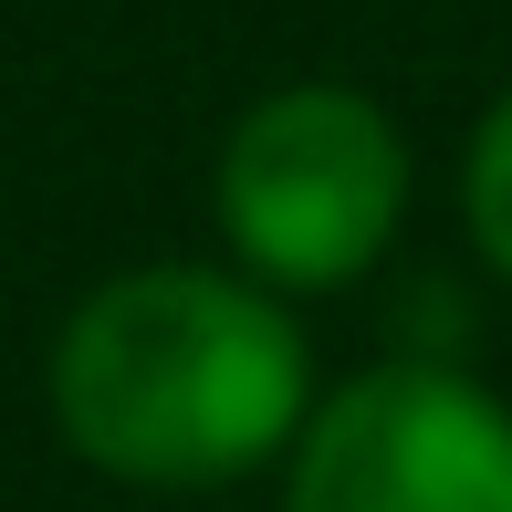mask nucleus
Wrapping results in <instances>:
<instances>
[{
    "label": "nucleus",
    "instance_id": "1",
    "mask_svg": "<svg viewBox=\"0 0 512 512\" xmlns=\"http://www.w3.org/2000/svg\"><path fill=\"white\" fill-rule=\"evenodd\" d=\"M314 366L293 314L241 272L147 262L115 272L53 335V429L74 460L136 492H220L293 450Z\"/></svg>",
    "mask_w": 512,
    "mask_h": 512
},
{
    "label": "nucleus",
    "instance_id": "3",
    "mask_svg": "<svg viewBox=\"0 0 512 512\" xmlns=\"http://www.w3.org/2000/svg\"><path fill=\"white\" fill-rule=\"evenodd\" d=\"M283 512H512V408L439 356L366 366L304 418Z\"/></svg>",
    "mask_w": 512,
    "mask_h": 512
},
{
    "label": "nucleus",
    "instance_id": "2",
    "mask_svg": "<svg viewBox=\"0 0 512 512\" xmlns=\"http://www.w3.org/2000/svg\"><path fill=\"white\" fill-rule=\"evenodd\" d=\"M220 230L272 293H335L398 241L408 147L345 84H283L220 147Z\"/></svg>",
    "mask_w": 512,
    "mask_h": 512
},
{
    "label": "nucleus",
    "instance_id": "4",
    "mask_svg": "<svg viewBox=\"0 0 512 512\" xmlns=\"http://www.w3.org/2000/svg\"><path fill=\"white\" fill-rule=\"evenodd\" d=\"M460 209H471L481 262L512 283V95L481 115V136H471V178H460Z\"/></svg>",
    "mask_w": 512,
    "mask_h": 512
}]
</instances>
